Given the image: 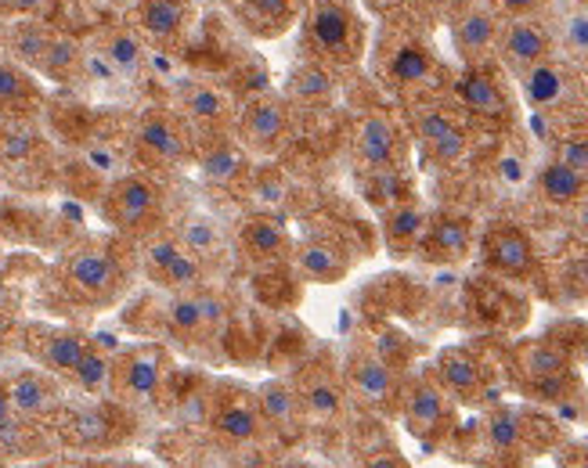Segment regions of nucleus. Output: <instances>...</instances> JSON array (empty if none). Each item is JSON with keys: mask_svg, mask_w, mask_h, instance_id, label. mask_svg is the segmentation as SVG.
Listing matches in <instances>:
<instances>
[{"mask_svg": "<svg viewBox=\"0 0 588 468\" xmlns=\"http://www.w3.org/2000/svg\"><path fill=\"white\" fill-rule=\"evenodd\" d=\"M290 94L296 101H307V105H318V101H328L336 94V80H333V69L322 65V62H311L307 65H296L290 72Z\"/></svg>", "mask_w": 588, "mask_h": 468, "instance_id": "41", "label": "nucleus"}, {"mask_svg": "<svg viewBox=\"0 0 588 468\" xmlns=\"http://www.w3.org/2000/svg\"><path fill=\"white\" fill-rule=\"evenodd\" d=\"M51 0H16V14L19 19H37L40 11H44Z\"/></svg>", "mask_w": 588, "mask_h": 468, "instance_id": "51", "label": "nucleus"}, {"mask_svg": "<svg viewBox=\"0 0 588 468\" xmlns=\"http://www.w3.org/2000/svg\"><path fill=\"white\" fill-rule=\"evenodd\" d=\"M239 248L253 263H278L285 256H293V238L278 216L253 213L239 227Z\"/></svg>", "mask_w": 588, "mask_h": 468, "instance_id": "25", "label": "nucleus"}, {"mask_svg": "<svg viewBox=\"0 0 588 468\" xmlns=\"http://www.w3.org/2000/svg\"><path fill=\"white\" fill-rule=\"evenodd\" d=\"M440 383V389L448 393L455 404H477L487 393V368L484 360L466 346H448L440 349L429 372Z\"/></svg>", "mask_w": 588, "mask_h": 468, "instance_id": "20", "label": "nucleus"}, {"mask_svg": "<svg viewBox=\"0 0 588 468\" xmlns=\"http://www.w3.org/2000/svg\"><path fill=\"white\" fill-rule=\"evenodd\" d=\"M250 8L256 14H264L267 22H278V29H282V22L293 14V0H250Z\"/></svg>", "mask_w": 588, "mask_h": 468, "instance_id": "48", "label": "nucleus"}, {"mask_svg": "<svg viewBox=\"0 0 588 468\" xmlns=\"http://www.w3.org/2000/svg\"><path fill=\"white\" fill-rule=\"evenodd\" d=\"M253 192H256V202L261 206H267V210H278L285 199H290V184H285V177L282 173H264V177H256L253 181Z\"/></svg>", "mask_w": 588, "mask_h": 468, "instance_id": "46", "label": "nucleus"}, {"mask_svg": "<svg viewBox=\"0 0 588 468\" xmlns=\"http://www.w3.org/2000/svg\"><path fill=\"white\" fill-rule=\"evenodd\" d=\"M362 195L372 210H391L397 202L412 199V184L405 177V166H386V170H362Z\"/></svg>", "mask_w": 588, "mask_h": 468, "instance_id": "36", "label": "nucleus"}, {"mask_svg": "<svg viewBox=\"0 0 588 468\" xmlns=\"http://www.w3.org/2000/svg\"><path fill=\"white\" fill-rule=\"evenodd\" d=\"M307 51L328 69H347L362 62L368 29L354 0H314L307 11Z\"/></svg>", "mask_w": 588, "mask_h": 468, "instance_id": "1", "label": "nucleus"}, {"mask_svg": "<svg viewBox=\"0 0 588 468\" xmlns=\"http://www.w3.org/2000/svg\"><path fill=\"white\" fill-rule=\"evenodd\" d=\"M379 77L386 91L408 101L434 98L444 83V62L419 37H394L379 54Z\"/></svg>", "mask_w": 588, "mask_h": 468, "instance_id": "4", "label": "nucleus"}, {"mask_svg": "<svg viewBox=\"0 0 588 468\" xmlns=\"http://www.w3.org/2000/svg\"><path fill=\"white\" fill-rule=\"evenodd\" d=\"M40 105L37 72L26 69L16 58L0 54V112L4 115H30Z\"/></svg>", "mask_w": 588, "mask_h": 468, "instance_id": "32", "label": "nucleus"}, {"mask_svg": "<svg viewBox=\"0 0 588 468\" xmlns=\"http://www.w3.org/2000/svg\"><path fill=\"white\" fill-rule=\"evenodd\" d=\"M452 98L458 109L480 123H491V126L513 123V98L506 91V83L487 69V62L466 65L463 72H458V77L452 80Z\"/></svg>", "mask_w": 588, "mask_h": 468, "instance_id": "12", "label": "nucleus"}, {"mask_svg": "<svg viewBox=\"0 0 588 468\" xmlns=\"http://www.w3.org/2000/svg\"><path fill=\"white\" fill-rule=\"evenodd\" d=\"M480 260L501 277H530L538 271V245L535 238L509 221H498L480 234Z\"/></svg>", "mask_w": 588, "mask_h": 468, "instance_id": "15", "label": "nucleus"}, {"mask_svg": "<svg viewBox=\"0 0 588 468\" xmlns=\"http://www.w3.org/2000/svg\"><path fill=\"white\" fill-rule=\"evenodd\" d=\"M552 37H556V54L567 58L581 72H588V4L578 0V4L559 11L552 22Z\"/></svg>", "mask_w": 588, "mask_h": 468, "instance_id": "34", "label": "nucleus"}, {"mask_svg": "<svg viewBox=\"0 0 588 468\" xmlns=\"http://www.w3.org/2000/svg\"><path fill=\"white\" fill-rule=\"evenodd\" d=\"M581 4H588V0H581Z\"/></svg>", "mask_w": 588, "mask_h": 468, "instance_id": "56", "label": "nucleus"}, {"mask_svg": "<svg viewBox=\"0 0 588 468\" xmlns=\"http://www.w3.org/2000/svg\"><path fill=\"white\" fill-rule=\"evenodd\" d=\"M206 277H210V263L203 256H195L189 245H181L152 282L166 292H195L206 285Z\"/></svg>", "mask_w": 588, "mask_h": 468, "instance_id": "38", "label": "nucleus"}, {"mask_svg": "<svg viewBox=\"0 0 588 468\" xmlns=\"http://www.w3.org/2000/svg\"><path fill=\"white\" fill-rule=\"evenodd\" d=\"M426 224H429V213L419 206L415 199H405L397 202V206L383 210V245L391 256H412L415 248H419L423 234H426Z\"/></svg>", "mask_w": 588, "mask_h": 468, "instance_id": "29", "label": "nucleus"}, {"mask_svg": "<svg viewBox=\"0 0 588 468\" xmlns=\"http://www.w3.org/2000/svg\"><path fill=\"white\" fill-rule=\"evenodd\" d=\"M227 321V303L213 292H174V299L166 306V328L181 335V339L203 343L210 335H217Z\"/></svg>", "mask_w": 588, "mask_h": 468, "instance_id": "17", "label": "nucleus"}, {"mask_svg": "<svg viewBox=\"0 0 588 468\" xmlns=\"http://www.w3.org/2000/svg\"><path fill=\"white\" fill-rule=\"evenodd\" d=\"M73 386H80L83 393H102V389H112V360L102 354V349H88L83 360L77 364L73 378H69Z\"/></svg>", "mask_w": 588, "mask_h": 468, "instance_id": "43", "label": "nucleus"}, {"mask_svg": "<svg viewBox=\"0 0 588 468\" xmlns=\"http://www.w3.org/2000/svg\"><path fill=\"white\" fill-rule=\"evenodd\" d=\"M570 213H574V231H578L581 238H588V195H585Z\"/></svg>", "mask_w": 588, "mask_h": 468, "instance_id": "52", "label": "nucleus"}, {"mask_svg": "<svg viewBox=\"0 0 588 468\" xmlns=\"http://www.w3.org/2000/svg\"><path fill=\"white\" fill-rule=\"evenodd\" d=\"M296 400L300 411H304V421H336L347 411V386H343V375L336 368H328L325 360L307 364L296 378Z\"/></svg>", "mask_w": 588, "mask_h": 468, "instance_id": "19", "label": "nucleus"}, {"mask_svg": "<svg viewBox=\"0 0 588 468\" xmlns=\"http://www.w3.org/2000/svg\"><path fill=\"white\" fill-rule=\"evenodd\" d=\"M112 426H116V418H112V407H105V404L65 411V433H69V440L80 447H105L112 436Z\"/></svg>", "mask_w": 588, "mask_h": 468, "instance_id": "37", "label": "nucleus"}, {"mask_svg": "<svg viewBox=\"0 0 588 468\" xmlns=\"http://www.w3.org/2000/svg\"><path fill=\"white\" fill-rule=\"evenodd\" d=\"M552 54H556L552 22H545L538 11L535 14H506V22H501V29H498L495 58L513 72V77L545 62V58H552Z\"/></svg>", "mask_w": 588, "mask_h": 468, "instance_id": "11", "label": "nucleus"}, {"mask_svg": "<svg viewBox=\"0 0 588 468\" xmlns=\"http://www.w3.org/2000/svg\"><path fill=\"white\" fill-rule=\"evenodd\" d=\"M166 354L163 346L145 343L126 349L120 360H112V393L123 404H149L160 397L166 378Z\"/></svg>", "mask_w": 588, "mask_h": 468, "instance_id": "14", "label": "nucleus"}, {"mask_svg": "<svg viewBox=\"0 0 588 468\" xmlns=\"http://www.w3.org/2000/svg\"><path fill=\"white\" fill-rule=\"evenodd\" d=\"M8 51V26H0V54Z\"/></svg>", "mask_w": 588, "mask_h": 468, "instance_id": "55", "label": "nucleus"}, {"mask_svg": "<svg viewBox=\"0 0 588 468\" xmlns=\"http://www.w3.org/2000/svg\"><path fill=\"white\" fill-rule=\"evenodd\" d=\"M184 242L178 238V234H155V238L145 245V253H141V263H145V274L149 277H155L160 274L166 263H170V256L178 253Z\"/></svg>", "mask_w": 588, "mask_h": 468, "instance_id": "45", "label": "nucleus"}, {"mask_svg": "<svg viewBox=\"0 0 588 468\" xmlns=\"http://www.w3.org/2000/svg\"><path fill=\"white\" fill-rule=\"evenodd\" d=\"M501 19L495 8L480 4V0H466L463 8L452 14V43L463 65H484L495 58Z\"/></svg>", "mask_w": 588, "mask_h": 468, "instance_id": "16", "label": "nucleus"}, {"mask_svg": "<svg viewBox=\"0 0 588 468\" xmlns=\"http://www.w3.org/2000/svg\"><path fill=\"white\" fill-rule=\"evenodd\" d=\"M552 159L581 170L588 177V115H570V120H552Z\"/></svg>", "mask_w": 588, "mask_h": 468, "instance_id": "39", "label": "nucleus"}, {"mask_svg": "<svg viewBox=\"0 0 588 468\" xmlns=\"http://www.w3.org/2000/svg\"><path fill=\"white\" fill-rule=\"evenodd\" d=\"M535 195L552 210H574L588 195V177L549 155L535 173Z\"/></svg>", "mask_w": 588, "mask_h": 468, "instance_id": "30", "label": "nucleus"}, {"mask_svg": "<svg viewBox=\"0 0 588 468\" xmlns=\"http://www.w3.org/2000/svg\"><path fill=\"white\" fill-rule=\"evenodd\" d=\"M134 144L149 163L160 166H184L192 159V138L178 115L170 112H145L134 126Z\"/></svg>", "mask_w": 588, "mask_h": 468, "instance_id": "18", "label": "nucleus"}, {"mask_svg": "<svg viewBox=\"0 0 588 468\" xmlns=\"http://www.w3.org/2000/svg\"><path fill=\"white\" fill-rule=\"evenodd\" d=\"M343 386H347V397L357 400L368 411L391 415L401 404V383L397 368L386 357H379L376 349H354V354L343 360Z\"/></svg>", "mask_w": 588, "mask_h": 468, "instance_id": "9", "label": "nucleus"}, {"mask_svg": "<svg viewBox=\"0 0 588 468\" xmlns=\"http://www.w3.org/2000/svg\"><path fill=\"white\" fill-rule=\"evenodd\" d=\"M473 245H477V227H473L469 216L437 213V216H429L426 234L415 253L429 263H463L473 253Z\"/></svg>", "mask_w": 588, "mask_h": 468, "instance_id": "22", "label": "nucleus"}, {"mask_svg": "<svg viewBox=\"0 0 588 468\" xmlns=\"http://www.w3.org/2000/svg\"><path fill=\"white\" fill-rule=\"evenodd\" d=\"M30 349H33L40 368H48L59 378H73L77 364L91 349V339L77 328H40L37 339L30 343Z\"/></svg>", "mask_w": 588, "mask_h": 468, "instance_id": "23", "label": "nucleus"}, {"mask_svg": "<svg viewBox=\"0 0 588 468\" xmlns=\"http://www.w3.org/2000/svg\"><path fill=\"white\" fill-rule=\"evenodd\" d=\"M203 173L210 184H221V187H232L239 181H246V149L235 141V144H217V149H210L203 155Z\"/></svg>", "mask_w": 588, "mask_h": 468, "instance_id": "40", "label": "nucleus"}, {"mask_svg": "<svg viewBox=\"0 0 588 468\" xmlns=\"http://www.w3.org/2000/svg\"><path fill=\"white\" fill-rule=\"evenodd\" d=\"M412 138L434 166H455L469 152V130L437 98L412 101Z\"/></svg>", "mask_w": 588, "mask_h": 468, "instance_id": "5", "label": "nucleus"}, {"mask_svg": "<svg viewBox=\"0 0 588 468\" xmlns=\"http://www.w3.org/2000/svg\"><path fill=\"white\" fill-rule=\"evenodd\" d=\"M351 149H354L357 170H386V166H405L408 141L394 115L376 109L357 120Z\"/></svg>", "mask_w": 588, "mask_h": 468, "instance_id": "13", "label": "nucleus"}, {"mask_svg": "<svg viewBox=\"0 0 588 468\" xmlns=\"http://www.w3.org/2000/svg\"><path fill=\"white\" fill-rule=\"evenodd\" d=\"M293 134V109L278 94H261L246 101L235 115V141L246 149V155L271 159L278 155Z\"/></svg>", "mask_w": 588, "mask_h": 468, "instance_id": "7", "label": "nucleus"}, {"mask_svg": "<svg viewBox=\"0 0 588 468\" xmlns=\"http://www.w3.org/2000/svg\"><path fill=\"white\" fill-rule=\"evenodd\" d=\"M178 109L184 120H192L199 126H224L235 120L232 112V98H227L221 87H213L206 80H192L181 87L178 94Z\"/></svg>", "mask_w": 588, "mask_h": 468, "instance_id": "31", "label": "nucleus"}, {"mask_svg": "<svg viewBox=\"0 0 588 468\" xmlns=\"http://www.w3.org/2000/svg\"><path fill=\"white\" fill-rule=\"evenodd\" d=\"M397 415L419 444H440L455 429V400L440 389L434 375H419L405 383Z\"/></svg>", "mask_w": 588, "mask_h": 468, "instance_id": "6", "label": "nucleus"}, {"mask_svg": "<svg viewBox=\"0 0 588 468\" xmlns=\"http://www.w3.org/2000/svg\"><path fill=\"white\" fill-rule=\"evenodd\" d=\"M8 383V397L11 407H16V415L26 421H40V418H54L65 407L62 400V386H59V375H51L48 368H30V372H16Z\"/></svg>", "mask_w": 588, "mask_h": 468, "instance_id": "21", "label": "nucleus"}, {"mask_svg": "<svg viewBox=\"0 0 588 468\" xmlns=\"http://www.w3.org/2000/svg\"><path fill=\"white\" fill-rule=\"evenodd\" d=\"M59 282L73 299L88 306H112L126 292V267L120 253H112L102 242L77 245L65 253L59 267Z\"/></svg>", "mask_w": 588, "mask_h": 468, "instance_id": "3", "label": "nucleus"}, {"mask_svg": "<svg viewBox=\"0 0 588 468\" xmlns=\"http://www.w3.org/2000/svg\"><path fill=\"white\" fill-rule=\"evenodd\" d=\"M160 213H163V192L145 173H123V177H116L105 187L102 216L123 234L152 231Z\"/></svg>", "mask_w": 588, "mask_h": 468, "instance_id": "10", "label": "nucleus"}, {"mask_svg": "<svg viewBox=\"0 0 588 468\" xmlns=\"http://www.w3.org/2000/svg\"><path fill=\"white\" fill-rule=\"evenodd\" d=\"M437 4H444V8H448V11L455 14L458 8H463V4H466V0H437Z\"/></svg>", "mask_w": 588, "mask_h": 468, "instance_id": "53", "label": "nucleus"}, {"mask_svg": "<svg viewBox=\"0 0 588 468\" xmlns=\"http://www.w3.org/2000/svg\"><path fill=\"white\" fill-rule=\"evenodd\" d=\"M484 444L498 458H520L530 450V418L520 407L498 404L484 415Z\"/></svg>", "mask_w": 588, "mask_h": 468, "instance_id": "26", "label": "nucleus"}, {"mask_svg": "<svg viewBox=\"0 0 588 468\" xmlns=\"http://www.w3.org/2000/svg\"><path fill=\"white\" fill-rule=\"evenodd\" d=\"M0 14H16V0H0Z\"/></svg>", "mask_w": 588, "mask_h": 468, "instance_id": "54", "label": "nucleus"}, {"mask_svg": "<svg viewBox=\"0 0 588 468\" xmlns=\"http://www.w3.org/2000/svg\"><path fill=\"white\" fill-rule=\"evenodd\" d=\"M22 433H26V418L16 415V407H11V397H8V383L0 378V447H19Z\"/></svg>", "mask_w": 588, "mask_h": 468, "instance_id": "44", "label": "nucleus"}, {"mask_svg": "<svg viewBox=\"0 0 588 468\" xmlns=\"http://www.w3.org/2000/svg\"><path fill=\"white\" fill-rule=\"evenodd\" d=\"M178 238L192 248L195 256H203L206 263L221 253V245H224V238H221V231H217V224L213 221H206V216H189L184 221V227L178 231Z\"/></svg>", "mask_w": 588, "mask_h": 468, "instance_id": "42", "label": "nucleus"}, {"mask_svg": "<svg viewBox=\"0 0 588 468\" xmlns=\"http://www.w3.org/2000/svg\"><path fill=\"white\" fill-rule=\"evenodd\" d=\"M102 58L112 65L116 77H138L149 62L145 37H141L134 26L109 29V33L102 37Z\"/></svg>", "mask_w": 588, "mask_h": 468, "instance_id": "35", "label": "nucleus"}, {"mask_svg": "<svg viewBox=\"0 0 588 468\" xmlns=\"http://www.w3.org/2000/svg\"><path fill=\"white\" fill-rule=\"evenodd\" d=\"M37 138L30 134V130L22 126H11L0 134V159H8V163H19V159H30Z\"/></svg>", "mask_w": 588, "mask_h": 468, "instance_id": "47", "label": "nucleus"}, {"mask_svg": "<svg viewBox=\"0 0 588 468\" xmlns=\"http://www.w3.org/2000/svg\"><path fill=\"white\" fill-rule=\"evenodd\" d=\"M362 4H365L372 14H379V19H391V14L405 11L412 0H362Z\"/></svg>", "mask_w": 588, "mask_h": 468, "instance_id": "50", "label": "nucleus"}, {"mask_svg": "<svg viewBox=\"0 0 588 468\" xmlns=\"http://www.w3.org/2000/svg\"><path fill=\"white\" fill-rule=\"evenodd\" d=\"M516 80H520V98L530 112L549 115V120L588 115V72L570 65L567 58H545V62L516 72Z\"/></svg>", "mask_w": 588, "mask_h": 468, "instance_id": "2", "label": "nucleus"}, {"mask_svg": "<svg viewBox=\"0 0 588 468\" xmlns=\"http://www.w3.org/2000/svg\"><path fill=\"white\" fill-rule=\"evenodd\" d=\"M300 274L314 285H336L351 274V253L336 238H307L293 248Z\"/></svg>", "mask_w": 588, "mask_h": 468, "instance_id": "28", "label": "nucleus"}, {"mask_svg": "<svg viewBox=\"0 0 588 468\" xmlns=\"http://www.w3.org/2000/svg\"><path fill=\"white\" fill-rule=\"evenodd\" d=\"M192 19H195V8L189 0H138L131 22L145 40L174 43L178 37H184Z\"/></svg>", "mask_w": 588, "mask_h": 468, "instance_id": "24", "label": "nucleus"}, {"mask_svg": "<svg viewBox=\"0 0 588 468\" xmlns=\"http://www.w3.org/2000/svg\"><path fill=\"white\" fill-rule=\"evenodd\" d=\"M545 4H549V0H498L501 14H535Z\"/></svg>", "mask_w": 588, "mask_h": 468, "instance_id": "49", "label": "nucleus"}, {"mask_svg": "<svg viewBox=\"0 0 588 468\" xmlns=\"http://www.w3.org/2000/svg\"><path fill=\"white\" fill-rule=\"evenodd\" d=\"M256 407H261V418H264L267 433L293 436L300 429V421H304L296 389L290 383H278V378H271V383H264L261 389H256Z\"/></svg>", "mask_w": 588, "mask_h": 468, "instance_id": "33", "label": "nucleus"}, {"mask_svg": "<svg viewBox=\"0 0 588 468\" xmlns=\"http://www.w3.org/2000/svg\"><path fill=\"white\" fill-rule=\"evenodd\" d=\"M206 426L227 447H250L267 433L261 407H256V393L239 383H217L210 389Z\"/></svg>", "mask_w": 588, "mask_h": 468, "instance_id": "8", "label": "nucleus"}, {"mask_svg": "<svg viewBox=\"0 0 588 468\" xmlns=\"http://www.w3.org/2000/svg\"><path fill=\"white\" fill-rule=\"evenodd\" d=\"M574 357L564 343L556 339H527L516 346V375L524 378V386L549 383V378L570 375Z\"/></svg>", "mask_w": 588, "mask_h": 468, "instance_id": "27", "label": "nucleus"}]
</instances>
